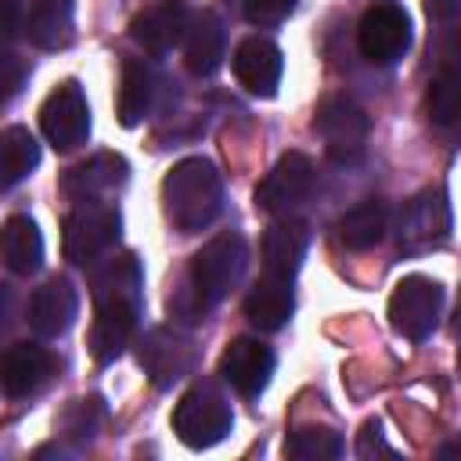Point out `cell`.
I'll use <instances>...</instances> for the list:
<instances>
[{
  "label": "cell",
  "instance_id": "obj_1",
  "mask_svg": "<svg viewBox=\"0 0 461 461\" xmlns=\"http://www.w3.org/2000/svg\"><path fill=\"white\" fill-rule=\"evenodd\" d=\"M140 288H144V274L133 252L112 256L90 270L94 321H90L86 346L97 364L119 360L122 349L133 342V331L140 321Z\"/></svg>",
  "mask_w": 461,
  "mask_h": 461
},
{
  "label": "cell",
  "instance_id": "obj_2",
  "mask_svg": "<svg viewBox=\"0 0 461 461\" xmlns=\"http://www.w3.org/2000/svg\"><path fill=\"white\" fill-rule=\"evenodd\" d=\"M249 267V245L241 234L223 230L216 238H209L187 263V285L169 295V310L184 321H198L202 313H209L216 303H223L238 281L245 277Z\"/></svg>",
  "mask_w": 461,
  "mask_h": 461
},
{
  "label": "cell",
  "instance_id": "obj_3",
  "mask_svg": "<svg viewBox=\"0 0 461 461\" xmlns=\"http://www.w3.org/2000/svg\"><path fill=\"white\" fill-rule=\"evenodd\" d=\"M162 209H166V220L173 223V230H180V234H198V230L212 227L216 216L223 212L220 169L202 155H187V158L173 162L169 173L162 176Z\"/></svg>",
  "mask_w": 461,
  "mask_h": 461
},
{
  "label": "cell",
  "instance_id": "obj_4",
  "mask_svg": "<svg viewBox=\"0 0 461 461\" xmlns=\"http://www.w3.org/2000/svg\"><path fill=\"white\" fill-rule=\"evenodd\" d=\"M230 425H234V411H230L227 396L220 393V385L209 378L191 382L187 393L173 407V432L191 450L216 447L230 432Z\"/></svg>",
  "mask_w": 461,
  "mask_h": 461
},
{
  "label": "cell",
  "instance_id": "obj_5",
  "mask_svg": "<svg viewBox=\"0 0 461 461\" xmlns=\"http://www.w3.org/2000/svg\"><path fill=\"white\" fill-rule=\"evenodd\" d=\"M122 216L108 202H76L61 220V252L72 267H94L119 241Z\"/></svg>",
  "mask_w": 461,
  "mask_h": 461
},
{
  "label": "cell",
  "instance_id": "obj_6",
  "mask_svg": "<svg viewBox=\"0 0 461 461\" xmlns=\"http://www.w3.org/2000/svg\"><path fill=\"white\" fill-rule=\"evenodd\" d=\"M313 130L321 133L328 158L339 162V166H349L367 148L371 119H367V112L353 97H346V94H324L317 101V112H313Z\"/></svg>",
  "mask_w": 461,
  "mask_h": 461
},
{
  "label": "cell",
  "instance_id": "obj_7",
  "mask_svg": "<svg viewBox=\"0 0 461 461\" xmlns=\"http://www.w3.org/2000/svg\"><path fill=\"white\" fill-rule=\"evenodd\" d=\"M454 216H450V198L443 187H425L418 191L411 202H403V209L396 212V245L407 256L439 249L450 238Z\"/></svg>",
  "mask_w": 461,
  "mask_h": 461
},
{
  "label": "cell",
  "instance_id": "obj_8",
  "mask_svg": "<svg viewBox=\"0 0 461 461\" xmlns=\"http://www.w3.org/2000/svg\"><path fill=\"white\" fill-rule=\"evenodd\" d=\"M443 313V285L425 274H407L389 295V324L411 342H421L436 331Z\"/></svg>",
  "mask_w": 461,
  "mask_h": 461
},
{
  "label": "cell",
  "instance_id": "obj_9",
  "mask_svg": "<svg viewBox=\"0 0 461 461\" xmlns=\"http://www.w3.org/2000/svg\"><path fill=\"white\" fill-rule=\"evenodd\" d=\"M313 187H317L313 158L303 151H285L270 166V173L256 184V209H263L270 216H288L313 194Z\"/></svg>",
  "mask_w": 461,
  "mask_h": 461
},
{
  "label": "cell",
  "instance_id": "obj_10",
  "mask_svg": "<svg viewBox=\"0 0 461 461\" xmlns=\"http://www.w3.org/2000/svg\"><path fill=\"white\" fill-rule=\"evenodd\" d=\"M194 360H198V349H194L191 335L166 328V324L144 331L137 342V364L144 367V375L151 378L155 389H169L173 382L187 378L194 371Z\"/></svg>",
  "mask_w": 461,
  "mask_h": 461
},
{
  "label": "cell",
  "instance_id": "obj_11",
  "mask_svg": "<svg viewBox=\"0 0 461 461\" xmlns=\"http://www.w3.org/2000/svg\"><path fill=\"white\" fill-rule=\"evenodd\" d=\"M40 130L58 151H72L90 137V108L76 79H65L47 94V101L40 104Z\"/></svg>",
  "mask_w": 461,
  "mask_h": 461
},
{
  "label": "cell",
  "instance_id": "obj_12",
  "mask_svg": "<svg viewBox=\"0 0 461 461\" xmlns=\"http://www.w3.org/2000/svg\"><path fill=\"white\" fill-rule=\"evenodd\" d=\"M357 47L371 65H393L411 47V18L400 4H371L357 22Z\"/></svg>",
  "mask_w": 461,
  "mask_h": 461
},
{
  "label": "cell",
  "instance_id": "obj_13",
  "mask_svg": "<svg viewBox=\"0 0 461 461\" xmlns=\"http://www.w3.org/2000/svg\"><path fill=\"white\" fill-rule=\"evenodd\" d=\"M277 367V357L270 346H263L259 339H249V335H238L227 342V349L220 353V378L245 400H256L267 385H270V375Z\"/></svg>",
  "mask_w": 461,
  "mask_h": 461
},
{
  "label": "cell",
  "instance_id": "obj_14",
  "mask_svg": "<svg viewBox=\"0 0 461 461\" xmlns=\"http://www.w3.org/2000/svg\"><path fill=\"white\" fill-rule=\"evenodd\" d=\"M191 7L187 0H155L130 22V40L144 47L148 54H169L176 43H184L191 29Z\"/></svg>",
  "mask_w": 461,
  "mask_h": 461
},
{
  "label": "cell",
  "instance_id": "obj_15",
  "mask_svg": "<svg viewBox=\"0 0 461 461\" xmlns=\"http://www.w3.org/2000/svg\"><path fill=\"white\" fill-rule=\"evenodd\" d=\"M76 313H79V292L68 277L54 274L47 277L32 295H29V306H25V321L29 328L40 335V339H58L65 335L72 324H76Z\"/></svg>",
  "mask_w": 461,
  "mask_h": 461
},
{
  "label": "cell",
  "instance_id": "obj_16",
  "mask_svg": "<svg viewBox=\"0 0 461 461\" xmlns=\"http://www.w3.org/2000/svg\"><path fill=\"white\" fill-rule=\"evenodd\" d=\"M230 68H234V79L252 97H274L277 83H281V72H285V58H281V47L274 40L245 36L230 54Z\"/></svg>",
  "mask_w": 461,
  "mask_h": 461
},
{
  "label": "cell",
  "instance_id": "obj_17",
  "mask_svg": "<svg viewBox=\"0 0 461 461\" xmlns=\"http://www.w3.org/2000/svg\"><path fill=\"white\" fill-rule=\"evenodd\" d=\"M306 249H310V227L303 220H292V216H281L274 220L267 230H263V241H259V256H263V274L267 277H281V281H292L306 259Z\"/></svg>",
  "mask_w": 461,
  "mask_h": 461
},
{
  "label": "cell",
  "instance_id": "obj_18",
  "mask_svg": "<svg viewBox=\"0 0 461 461\" xmlns=\"http://www.w3.org/2000/svg\"><path fill=\"white\" fill-rule=\"evenodd\" d=\"M130 176V166L122 155L115 151H97L90 155L86 162L72 166L65 176H61V191L72 198V202H101L104 194L119 191Z\"/></svg>",
  "mask_w": 461,
  "mask_h": 461
},
{
  "label": "cell",
  "instance_id": "obj_19",
  "mask_svg": "<svg viewBox=\"0 0 461 461\" xmlns=\"http://www.w3.org/2000/svg\"><path fill=\"white\" fill-rule=\"evenodd\" d=\"M54 375V353L40 342H11L7 353H4V364H0V382H4V393L11 400H22V396H32L47 385V378Z\"/></svg>",
  "mask_w": 461,
  "mask_h": 461
},
{
  "label": "cell",
  "instance_id": "obj_20",
  "mask_svg": "<svg viewBox=\"0 0 461 461\" xmlns=\"http://www.w3.org/2000/svg\"><path fill=\"white\" fill-rule=\"evenodd\" d=\"M223 50H227V32L216 11H198L191 18V29L184 36V65L191 76H212L223 65Z\"/></svg>",
  "mask_w": 461,
  "mask_h": 461
},
{
  "label": "cell",
  "instance_id": "obj_21",
  "mask_svg": "<svg viewBox=\"0 0 461 461\" xmlns=\"http://www.w3.org/2000/svg\"><path fill=\"white\" fill-rule=\"evenodd\" d=\"M22 29H25V40L40 50H65L76 29V4L72 0H32Z\"/></svg>",
  "mask_w": 461,
  "mask_h": 461
},
{
  "label": "cell",
  "instance_id": "obj_22",
  "mask_svg": "<svg viewBox=\"0 0 461 461\" xmlns=\"http://www.w3.org/2000/svg\"><path fill=\"white\" fill-rule=\"evenodd\" d=\"M245 317L252 328L259 331H281L295 310V295H292V281H281V277H267L252 285V292L245 295L241 303Z\"/></svg>",
  "mask_w": 461,
  "mask_h": 461
},
{
  "label": "cell",
  "instance_id": "obj_23",
  "mask_svg": "<svg viewBox=\"0 0 461 461\" xmlns=\"http://www.w3.org/2000/svg\"><path fill=\"white\" fill-rule=\"evenodd\" d=\"M0 252H4V267L11 274H36L43 267V234H40L36 220L25 212L7 216L4 230H0Z\"/></svg>",
  "mask_w": 461,
  "mask_h": 461
},
{
  "label": "cell",
  "instance_id": "obj_24",
  "mask_svg": "<svg viewBox=\"0 0 461 461\" xmlns=\"http://www.w3.org/2000/svg\"><path fill=\"white\" fill-rule=\"evenodd\" d=\"M389 230V209L382 198H364L357 202L353 209H346L335 223V238L353 249V252H364V249H375Z\"/></svg>",
  "mask_w": 461,
  "mask_h": 461
},
{
  "label": "cell",
  "instance_id": "obj_25",
  "mask_svg": "<svg viewBox=\"0 0 461 461\" xmlns=\"http://www.w3.org/2000/svg\"><path fill=\"white\" fill-rule=\"evenodd\" d=\"M155 97V72L140 58H126L119 68V94H115V115L122 126H137L148 119Z\"/></svg>",
  "mask_w": 461,
  "mask_h": 461
},
{
  "label": "cell",
  "instance_id": "obj_26",
  "mask_svg": "<svg viewBox=\"0 0 461 461\" xmlns=\"http://www.w3.org/2000/svg\"><path fill=\"white\" fill-rule=\"evenodd\" d=\"M425 115L432 126L461 130V68H439L425 86Z\"/></svg>",
  "mask_w": 461,
  "mask_h": 461
},
{
  "label": "cell",
  "instance_id": "obj_27",
  "mask_svg": "<svg viewBox=\"0 0 461 461\" xmlns=\"http://www.w3.org/2000/svg\"><path fill=\"white\" fill-rule=\"evenodd\" d=\"M0 155H4V187L11 191L40 166V144L25 126H7L0 133Z\"/></svg>",
  "mask_w": 461,
  "mask_h": 461
},
{
  "label": "cell",
  "instance_id": "obj_28",
  "mask_svg": "<svg viewBox=\"0 0 461 461\" xmlns=\"http://www.w3.org/2000/svg\"><path fill=\"white\" fill-rule=\"evenodd\" d=\"M285 454L292 461H331L342 454V436L324 425H299L285 436Z\"/></svg>",
  "mask_w": 461,
  "mask_h": 461
},
{
  "label": "cell",
  "instance_id": "obj_29",
  "mask_svg": "<svg viewBox=\"0 0 461 461\" xmlns=\"http://www.w3.org/2000/svg\"><path fill=\"white\" fill-rule=\"evenodd\" d=\"M104 421V400L101 396H79L65 407L61 414V432L72 439V443H90L97 436Z\"/></svg>",
  "mask_w": 461,
  "mask_h": 461
},
{
  "label": "cell",
  "instance_id": "obj_30",
  "mask_svg": "<svg viewBox=\"0 0 461 461\" xmlns=\"http://www.w3.org/2000/svg\"><path fill=\"white\" fill-rule=\"evenodd\" d=\"M295 4L299 0H241V11H245V22L267 29V25L285 22L295 11Z\"/></svg>",
  "mask_w": 461,
  "mask_h": 461
},
{
  "label": "cell",
  "instance_id": "obj_31",
  "mask_svg": "<svg viewBox=\"0 0 461 461\" xmlns=\"http://www.w3.org/2000/svg\"><path fill=\"white\" fill-rule=\"evenodd\" d=\"M375 454H385V457H396V450L382 439V421L378 418H367L357 432V457H375Z\"/></svg>",
  "mask_w": 461,
  "mask_h": 461
},
{
  "label": "cell",
  "instance_id": "obj_32",
  "mask_svg": "<svg viewBox=\"0 0 461 461\" xmlns=\"http://www.w3.org/2000/svg\"><path fill=\"white\" fill-rule=\"evenodd\" d=\"M25 76H29V65H25L18 54H7V58H4V97H7V101L22 90Z\"/></svg>",
  "mask_w": 461,
  "mask_h": 461
},
{
  "label": "cell",
  "instance_id": "obj_33",
  "mask_svg": "<svg viewBox=\"0 0 461 461\" xmlns=\"http://www.w3.org/2000/svg\"><path fill=\"white\" fill-rule=\"evenodd\" d=\"M425 11L436 22H454L461 18V0H425Z\"/></svg>",
  "mask_w": 461,
  "mask_h": 461
},
{
  "label": "cell",
  "instance_id": "obj_34",
  "mask_svg": "<svg viewBox=\"0 0 461 461\" xmlns=\"http://www.w3.org/2000/svg\"><path fill=\"white\" fill-rule=\"evenodd\" d=\"M18 7H22V0H4V11H7V18H4V36H7V40L18 32Z\"/></svg>",
  "mask_w": 461,
  "mask_h": 461
},
{
  "label": "cell",
  "instance_id": "obj_35",
  "mask_svg": "<svg viewBox=\"0 0 461 461\" xmlns=\"http://www.w3.org/2000/svg\"><path fill=\"white\" fill-rule=\"evenodd\" d=\"M436 457H439V461H461V436L439 443V447H436Z\"/></svg>",
  "mask_w": 461,
  "mask_h": 461
},
{
  "label": "cell",
  "instance_id": "obj_36",
  "mask_svg": "<svg viewBox=\"0 0 461 461\" xmlns=\"http://www.w3.org/2000/svg\"><path fill=\"white\" fill-rule=\"evenodd\" d=\"M457 371H461V299H457Z\"/></svg>",
  "mask_w": 461,
  "mask_h": 461
}]
</instances>
